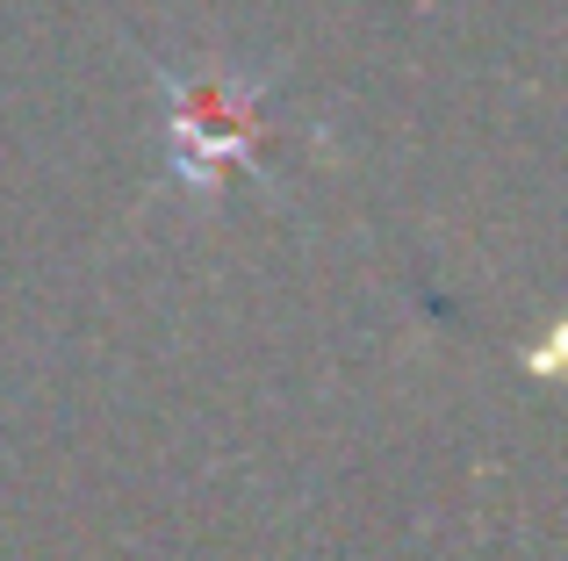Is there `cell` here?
I'll return each mask as SVG.
<instances>
[{"label": "cell", "instance_id": "cell-1", "mask_svg": "<svg viewBox=\"0 0 568 561\" xmlns=\"http://www.w3.org/2000/svg\"><path fill=\"white\" fill-rule=\"evenodd\" d=\"M260 94L245 80H173V166L187 187H216L231 166L260 152Z\"/></svg>", "mask_w": 568, "mask_h": 561}]
</instances>
